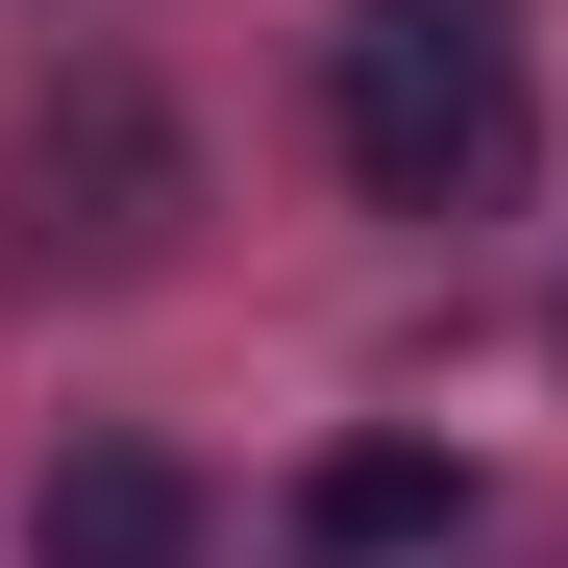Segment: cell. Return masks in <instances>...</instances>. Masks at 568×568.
I'll return each instance as SVG.
<instances>
[{"label":"cell","instance_id":"1","mask_svg":"<svg viewBox=\"0 0 568 568\" xmlns=\"http://www.w3.org/2000/svg\"><path fill=\"white\" fill-rule=\"evenodd\" d=\"M322 149H346V199H396V223H495L519 199V74H495V26H346L322 50Z\"/></svg>","mask_w":568,"mask_h":568},{"label":"cell","instance_id":"2","mask_svg":"<svg viewBox=\"0 0 568 568\" xmlns=\"http://www.w3.org/2000/svg\"><path fill=\"white\" fill-rule=\"evenodd\" d=\"M0 247L26 272H173L199 247V124L149 74H50L26 149H0Z\"/></svg>","mask_w":568,"mask_h":568},{"label":"cell","instance_id":"3","mask_svg":"<svg viewBox=\"0 0 568 568\" xmlns=\"http://www.w3.org/2000/svg\"><path fill=\"white\" fill-rule=\"evenodd\" d=\"M26 568H199V469H173V445H50Z\"/></svg>","mask_w":568,"mask_h":568},{"label":"cell","instance_id":"4","mask_svg":"<svg viewBox=\"0 0 568 568\" xmlns=\"http://www.w3.org/2000/svg\"><path fill=\"white\" fill-rule=\"evenodd\" d=\"M445 519H469V469H445V445H346L322 495H297V544H322V568H396V544H445Z\"/></svg>","mask_w":568,"mask_h":568},{"label":"cell","instance_id":"5","mask_svg":"<svg viewBox=\"0 0 568 568\" xmlns=\"http://www.w3.org/2000/svg\"><path fill=\"white\" fill-rule=\"evenodd\" d=\"M396 26H469V0H396Z\"/></svg>","mask_w":568,"mask_h":568}]
</instances>
